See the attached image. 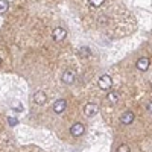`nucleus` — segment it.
<instances>
[{
    "label": "nucleus",
    "mask_w": 152,
    "mask_h": 152,
    "mask_svg": "<svg viewBox=\"0 0 152 152\" xmlns=\"http://www.w3.org/2000/svg\"><path fill=\"white\" fill-rule=\"evenodd\" d=\"M113 85V79H111V76L108 75H104V76H100V79H99V88L100 90H110Z\"/></svg>",
    "instance_id": "f257e3e1"
},
{
    "label": "nucleus",
    "mask_w": 152,
    "mask_h": 152,
    "mask_svg": "<svg viewBox=\"0 0 152 152\" xmlns=\"http://www.w3.org/2000/svg\"><path fill=\"white\" fill-rule=\"evenodd\" d=\"M84 113H85V116H87V117H93L94 114L97 113V105L93 104V102L87 104V105L84 107Z\"/></svg>",
    "instance_id": "f03ea898"
},
{
    "label": "nucleus",
    "mask_w": 152,
    "mask_h": 152,
    "mask_svg": "<svg viewBox=\"0 0 152 152\" xmlns=\"http://www.w3.org/2000/svg\"><path fill=\"white\" fill-rule=\"evenodd\" d=\"M70 134H72L73 137H79V135H82V134H84V125H82V123H75V125H72Z\"/></svg>",
    "instance_id": "7ed1b4c3"
},
{
    "label": "nucleus",
    "mask_w": 152,
    "mask_h": 152,
    "mask_svg": "<svg viewBox=\"0 0 152 152\" xmlns=\"http://www.w3.org/2000/svg\"><path fill=\"white\" fill-rule=\"evenodd\" d=\"M34 102L37 104V105H43V104H46V93L44 91H35L34 93Z\"/></svg>",
    "instance_id": "20e7f679"
},
{
    "label": "nucleus",
    "mask_w": 152,
    "mask_h": 152,
    "mask_svg": "<svg viewBox=\"0 0 152 152\" xmlns=\"http://www.w3.org/2000/svg\"><path fill=\"white\" fill-rule=\"evenodd\" d=\"M52 35H53V40L61 41V40H64V38H66L67 32H66V29H62V28H55Z\"/></svg>",
    "instance_id": "39448f33"
},
{
    "label": "nucleus",
    "mask_w": 152,
    "mask_h": 152,
    "mask_svg": "<svg viewBox=\"0 0 152 152\" xmlns=\"http://www.w3.org/2000/svg\"><path fill=\"white\" fill-rule=\"evenodd\" d=\"M66 107H67V102L64 99H59V100H56V102L53 104V111L59 114V113H62L66 110Z\"/></svg>",
    "instance_id": "423d86ee"
},
{
    "label": "nucleus",
    "mask_w": 152,
    "mask_h": 152,
    "mask_svg": "<svg viewBox=\"0 0 152 152\" xmlns=\"http://www.w3.org/2000/svg\"><path fill=\"white\" fill-rule=\"evenodd\" d=\"M137 69L138 70H142V72H146L148 69H149V59L148 58H140V59H138L137 61Z\"/></svg>",
    "instance_id": "0eeeda50"
},
{
    "label": "nucleus",
    "mask_w": 152,
    "mask_h": 152,
    "mask_svg": "<svg viewBox=\"0 0 152 152\" xmlns=\"http://www.w3.org/2000/svg\"><path fill=\"white\" fill-rule=\"evenodd\" d=\"M73 81H75V72H72V70L64 72V75H62V82L64 84H72Z\"/></svg>",
    "instance_id": "6e6552de"
},
{
    "label": "nucleus",
    "mask_w": 152,
    "mask_h": 152,
    "mask_svg": "<svg viewBox=\"0 0 152 152\" xmlns=\"http://www.w3.org/2000/svg\"><path fill=\"white\" fill-rule=\"evenodd\" d=\"M132 120H134V113H131V111H126L123 116L120 117V122H122L123 125H129Z\"/></svg>",
    "instance_id": "1a4fd4ad"
},
{
    "label": "nucleus",
    "mask_w": 152,
    "mask_h": 152,
    "mask_svg": "<svg viewBox=\"0 0 152 152\" xmlns=\"http://www.w3.org/2000/svg\"><path fill=\"white\" fill-rule=\"evenodd\" d=\"M117 99H119V94H117V93H113V91L108 93V100H110L111 104H116Z\"/></svg>",
    "instance_id": "9d476101"
},
{
    "label": "nucleus",
    "mask_w": 152,
    "mask_h": 152,
    "mask_svg": "<svg viewBox=\"0 0 152 152\" xmlns=\"http://www.w3.org/2000/svg\"><path fill=\"white\" fill-rule=\"evenodd\" d=\"M6 9H8V2L6 0H0V14L6 12Z\"/></svg>",
    "instance_id": "9b49d317"
},
{
    "label": "nucleus",
    "mask_w": 152,
    "mask_h": 152,
    "mask_svg": "<svg viewBox=\"0 0 152 152\" xmlns=\"http://www.w3.org/2000/svg\"><path fill=\"white\" fill-rule=\"evenodd\" d=\"M88 2H90V5H91L93 8H99L100 5L104 3V0H88Z\"/></svg>",
    "instance_id": "f8f14e48"
},
{
    "label": "nucleus",
    "mask_w": 152,
    "mask_h": 152,
    "mask_svg": "<svg viewBox=\"0 0 152 152\" xmlns=\"http://www.w3.org/2000/svg\"><path fill=\"white\" fill-rule=\"evenodd\" d=\"M79 53H81V56H88V55H90V49H88V47H82L79 50Z\"/></svg>",
    "instance_id": "ddd939ff"
},
{
    "label": "nucleus",
    "mask_w": 152,
    "mask_h": 152,
    "mask_svg": "<svg viewBox=\"0 0 152 152\" xmlns=\"http://www.w3.org/2000/svg\"><path fill=\"white\" fill-rule=\"evenodd\" d=\"M117 152H129V148L126 146V145H122V146H119Z\"/></svg>",
    "instance_id": "4468645a"
},
{
    "label": "nucleus",
    "mask_w": 152,
    "mask_h": 152,
    "mask_svg": "<svg viewBox=\"0 0 152 152\" xmlns=\"http://www.w3.org/2000/svg\"><path fill=\"white\" fill-rule=\"evenodd\" d=\"M8 122H9L12 126H14V125H17V119H14V117H9V119H8Z\"/></svg>",
    "instance_id": "2eb2a0df"
},
{
    "label": "nucleus",
    "mask_w": 152,
    "mask_h": 152,
    "mask_svg": "<svg viewBox=\"0 0 152 152\" xmlns=\"http://www.w3.org/2000/svg\"><path fill=\"white\" fill-rule=\"evenodd\" d=\"M148 111H149V113H152V100H151L149 105H148Z\"/></svg>",
    "instance_id": "dca6fc26"
},
{
    "label": "nucleus",
    "mask_w": 152,
    "mask_h": 152,
    "mask_svg": "<svg viewBox=\"0 0 152 152\" xmlns=\"http://www.w3.org/2000/svg\"><path fill=\"white\" fill-rule=\"evenodd\" d=\"M0 64H2V58H0Z\"/></svg>",
    "instance_id": "f3484780"
}]
</instances>
